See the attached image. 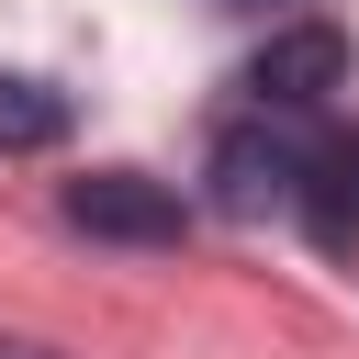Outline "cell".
<instances>
[{"mask_svg":"<svg viewBox=\"0 0 359 359\" xmlns=\"http://www.w3.org/2000/svg\"><path fill=\"white\" fill-rule=\"evenodd\" d=\"M67 224L101 236V247H180L191 202L168 180H146V168H90V180H67Z\"/></svg>","mask_w":359,"mask_h":359,"instance_id":"6da1fadb","label":"cell"},{"mask_svg":"<svg viewBox=\"0 0 359 359\" xmlns=\"http://www.w3.org/2000/svg\"><path fill=\"white\" fill-rule=\"evenodd\" d=\"M247 90H258V112H325V101L348 90V34H337V22H280V34L258 45Z\"/></svg>","mask_w":359,"mask_h":359,"instance_id":"7a4b0ae2","label":"cell"},{"mask_svg":"<svg viewBox=\"0 0 359 359\" xmlns=\"http://www.w3.org/2000/svg\"><path fill=\"white\" fill-rule=\"evenodd\" d=\"M269 202H303V146L269 135V123H224L213 135V213L258 224Z\"/></svg>","mask_w":359,"mask_h":359,"instance_id":"3957f363","label":"cell"},{"mask_svg":"<svg viewBox=\"0 0 359 359\" xmlns=\"http://www.w3.org/2000/svg\"><path fill=\"white\" fill-rule=\"evenodd\" d=\"M303 236L325 258H359V135H314L303 146Z\"/></svg>","mask_w":359,"mask_h":359,"instance_id":"277c9868","label":"cell"},{"mask_svg":"<svg viewBox=\"0 0 359 359\" xmlns=\"http://www.w3.org/2000/svg\"><path fill=\"white\" fill-rule=\"evenodd\" d=\"M45 146H67V90L0 67V157H45Z\"/></svg>","mask_w":359,"mask_h":359,"instance_id":"5b68a950","label":"cell"},{"mask_svg":"<svg viewBox=\"0 0 359 359\" xmlns=\"http://www.w3.org/2000/svg\"><path fill=\"white\" fill-rule=\"evenodd\" d=\"M0 359H67V348H45V337H0Z\"/></svg>","mask_w":359,"mask_h":359,"instance_id":"8992f818","label":"cell"},{"mask_svg":"<svg viewBox=\"0 0 359 359\" xmlns=\"http://www.w3.org/2000/svg\"><path fill=\"white\" fill-rule=\"evenodd\" d=\"M213 11H269V0H213Z\"/></svg>","mask_w":359,"mask_h":359,"instance_id":"52a82bcc","label":"cell"}]
</instances>
